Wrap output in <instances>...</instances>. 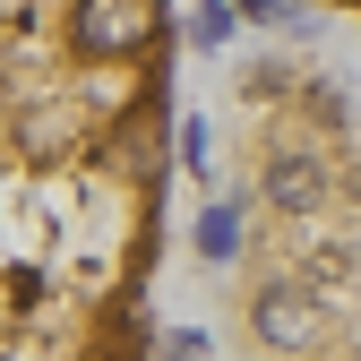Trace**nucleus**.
I'll return each mask as SVG.
<instances>
[{
    "label": "nucleus",
    "instance_id": "1",
    "mask_svg": "<svg viewBox=\"0 0 361 361\" xmlns=\"http://www.w3.org/2000/svg\"><path fill=\"white\" fill-rule=\"evenodd\" d=\"M69 43L86 61H129L155 43V0H78L69 9Z\"/></svg>",
    "mask_w": 361,
    "mask_h": 361
}]
</instances>
